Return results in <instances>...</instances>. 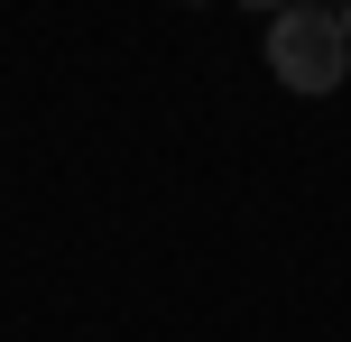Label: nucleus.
I'll use <instances>...</instances> for the list:
<instances>
[{
	"label": "nucleus",
	"instance_id": "3",
	"mask_svg": "<svg viewBox=\"0 0 351 342\" xmlns=\"http://www.w3.org/2000/svg\"><path fill=\"white\" fill-rule=\"evenodd\" d=\"M342 37H351V0H342Z\"/></svg>",
	"mask_w": 351,
	"mask_h": 342
},
{
	"label": "nucleus",
	"instance_id": "2",
	"mask_svg": "<svg viewBox=\"0 0 351 342\" xmlns=\"http://www.w3.org/2000/svg\"><path fill=\"white\" fill-rule=\"evenodd\" d=\"M250 10H287V0H250Z\"/></svg>",
	"mask_w": 351,
	"mask_h": 342
},
{
	"label": "nucleus",
	"instance_id": "1",
	"mask_svg": "<svg viewBox=\"0 0 351 342\" xmlns=\"http://www.w3.org/2000/svg\"><path fill=\"white\" fill-rule=\"evenodd\" d=\"M268 74H278L287 93H333L342 74H351L342 10H324V0H287V10H268Z\"/></svg>",
	"mask_w": 351,
	"mask_h": 342
}]
</instances>
